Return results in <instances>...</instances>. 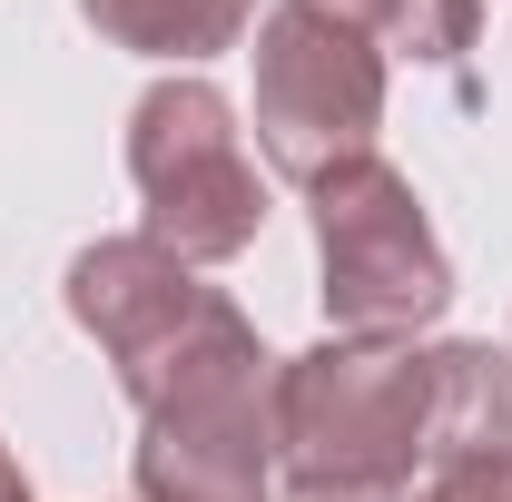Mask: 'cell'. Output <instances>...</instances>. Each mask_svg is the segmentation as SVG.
<instances>
[{"mask_svg":"<svg viewBox=\"0 0 512 502\" xmlns=\"http://www.w3.org/2000/svg\"><path fill=\"white\" fill-rule=\"evenodd\" d=\"M316 217V296L335 335H365V345H414L434 315L453 306V256L424 217V197L404 168L355 158L306 188Z\"/></svg>","mask_w":512,"mask_h":502,"instance_id":"cell-3","label":"cell"},{"mask_svg":"<svg viewBox=\"0 0 512 502\" xmlns=\"http://www.w3.org/2000/svg\"><path fill=\"white\" fill-rule=\"evenodd\" d=\"M128 178H138V207H148L138 237H158L188 266H227L266 227V178L247 158V128L227 109V89L197 79V69H168L128 109Z\"/></svg>","mask_w":512,"mask_h":502,"instance_id":"cell-4","label":"cell"},{"mask_svg":"<svg viewBox=\"0 0 512 502\" xmlns=\"http://www.w3.org/2000/svg\"><path fill=\"white\" fill-rule=\"evenodd\" d=\"M79 20H89L109 50L197 69V60L237 50V40L256 30V0H79Z\"/></svg>","mask_w":512,"mask_h":502,"instance_id":"cell-7","label":"cell"},{"mask_svg":"<svg viewBox=\"0 0 512 502\" xmlns=\"http://www.w3.org/2000/svg\"><path fill=\"white\" fill-rule=\"evenodd\" d=\"M404 502H512V453H453Z\"/></svg>","mask_w":512,"mask_h":502,"instance_id":"cell-10","label":"cell"},{"mask_svg":"<svg viewBox=\"0 0 512 502\" xmlns=\"http://www.w3.org/2000/svg\"><path fill=\"white\" fill-rule=\"evenodd\" d=\"M434 463V345L325 335L276 365V483L296 502H404Z\"/></svg>","mask_w":512,"mask_h":502,"instance_id":"cell-1","label":"cell"},{"mask_svg":"<svg viewBox=\"0 0 512 502\" xmlns=\"http://www.w3.org/2000/svg\"><path fill=\"white\" fill-rule=\"evenodd\" d=\"M453 453H512V345H434V463Z\"/></svg>","mask_w":512,"mask_h":502,"instance_id":"cell-8","label":"cell"},{"mask_svg":"<svg viewBox=\"0 0 512 502\" xmlns=\"http://www.w3.org/2000/svg\"><path fill=\"white\" fill-rule=\"evenodd\" d=\"M69 315L109 355V375H119V394L138 414L168 404L188 375H217V365L256 355V325L237 315V296L197 286V266L168 256L158 237H99V247H79L69 256Z\"/></svg>","mask_w":512,"mask_h":502,"instance_id":"cell-2","label":"cell"},{"mask_svg":"<svg viewBox=\"0 0 512 502\" xmlns=\"http://www.w3.org/2000/svg\"><path fill=\"white\" fill-rule=\"evenodd\" d=\"M306 10L365 30L384 60H424V69H463V50L483 40V0H306Z\"/></svg>","mask_w":512,"mask_h":502,"instance_id":"cell-9","label":"cell"},{"mask_svg":"<svg viewBox=\"0 0 512 502\" xmlns=\"http://www.w3.org/2000/svg\"><path fill=\"white\" fill-rule=\"evenodd\" d=\"M256 148L276 178L316 188L335 168L375 158V128H384V50L365 30L325 20L306 0H276L256 20Z\"/></svg>","mask_w":512,"mask_h":502,"instance_id":"cell-5","label":"cell"},{"mask_svg":"<svg viewBox=\"0 0 512 502\" xmlns=\"http://www.w3.org/2000/svg\"><path fill=\"white\" fill-rule=\"evenodd\" d=\"M0 502H30V473H20V453L0 443Z\"/></svg>","mask_w":512,"mask_h":502,"instance_id":"cell-11","label":"cell"},{"mask_svg":"<svg viewBox=\"0 0 512 502\" xmlns=\"http://www.w3.org/2000/svg\"><path fill=\"white\" fill-rule=\"evenodd\" d=\"M138 502H266L276 493V355L256 345L217 375H188L138 414Z\"/></svg>","mask_w":512,"mask_h":502,"instance_id":"cell-6","label":"cell"}]
</instances>
